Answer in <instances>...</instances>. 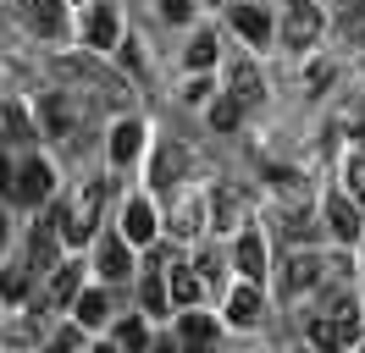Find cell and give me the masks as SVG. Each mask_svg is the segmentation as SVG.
<instances>
[{
	"mask_svg": "<svg viewBox=\"0 0 365 353\" xmlns=\"http://www.w3.org/2000/svg\"><path fill=\"white\" fill-rule=\"evenodd\" d=\"M327 270H332V260H321V254H294L288 270H282V293L299 298V293H310V287L327 282Z\"/></svg>",
	"mask_w": 365,
	"mask_h": 353,
	"instance_id": "6da1fadb",
	"label": "cell"
},
{
	"mask_svg": "<svg viewBox=\"0 0 365 353\" xmlns=\"http://www.w3.org/2000/svg\"><path fill=\"white\" fill-rule=\"evenodd\" d=\"M316 39H321V11L310 0H294V11L282 22V44H288V50H310Z\"/></svg>",
	"mask_w": 365,
	"mask_h": 353,
	"instance_id": "7a4b0ae2",
	"label": "cell"
},
{
	"mask_svg": "<svg viewBox=\"0 0 365 353\" xmlns=\"http://www.w3.org/2000/svg\"><path fill=\"white\" fill-rule=\"evenodd\" d=\"M50 188H56V172H50L45 160H23L17 176H11V199H17V204H39Z\"/></svg>",
	"mask_w": 365,
	"mask_h": 353,
	"instance_id": "3957f363",
	"label": "cell"
},
{
	"mask_svg": "<svg viewBox=\"0 0 365 353\" xmlns=\"http://www.w3.org/2000/svg\"><path fill=\"white\" fill-rule=\"evenodd\" d=\"M327 232L338 243H354L360 238V210H354V199L349 194H332L327 199Z\"/></svg>",
	"mask_w": 365,
	"mask_h": 353,
	"instance_id": "277c9868",
	"label": "cell"
},
{
	"mask_svg": "<svg viewBox=\"0 0 365 353\" xmlns=\"http://www.w3.org/2000/svg\"><path fill=\"white\" fill-rule=\"evenodd\" d=\"M56 254H61V226H56V221H39V232L28 238V265H34V270H56Z\"/></svg>",
	"mask_w": 365,
	"mask_h": 353,
	"instance_id": "5b68a950",
	"label": "cell"
},
{
	"mask_svg": "<svg viewBox=\"0 0 365 353\" xmlns=\"http://www.w3.org/2000/svg\"><path fill=\"white\" fill-rule=\"evenodd\" d=\"M232 265H238V276H244V282H260V276H266V243H260V232H244V238H238Z\"/></svg>",
	"mask_w": 365,
	"mask_h": 353,
	"instance_id": "8992f818",
	"label": "cell"
},
{
	"mask_svg": "<svg viewBox=\"0 0 365 353\" xmlns=\"http://www.w3.org/2000/svg\"><path fill=\"white\" fill-rule=\"evenodd\" d=\"M227 94H232V100H238L244 110H250L255 100L266 94V83H260V72H255V61H238V66H232V83H227Z\"/></svg>",
	"mask_w": 365,
	"mask_h": 353,
	"instance_id": "52a82bcc",
	"label": "cell"
},
{
	"mask_svg": "<svg viewBox=\"0 0 365 353\" xmlns=\"http://www.w3.org/2000/svg\"><path fill=\"white\" fill-rule=\"evenodd\" d=\"M122 238H128V243H150V238H155V210H150L144 199L128 204V216H122Z\"/></svg>",
	"mask_w": 365,
	"mask_h": 353,
	"instance_id": "ba28073f",
	"label": "cell"
},
{
	"mask_svg": "<svg viewBox=\"0 0 365 353\" xmlns=\"http://www.w3.org/2000/svg\"><path fill=\"white\" fill-rule=\"evenodd\" d=\"M138 149H144V122H116V132H111V160H116V166H128Z\"/></svg>",
	"mask_w": 365,
	"mask_h": 353,
	"instance_id": "9c48e42d",
	"label": "cell"
},
{
	"mask_svg": "<svg viewBox=\"0 0 365 353\" xmlns=\"http://www.w3.org/2000/svg\"><path fill=\"white\" fill-rule=\"evenodd\" d=\"M232 28H238L250 44H266V39H272V17H266L260 6H238V11H232Z\"/></svg>",
	"mask_w": 365,
	"mask_h": 353,
	"instance_id": "30bf717a",
	"label": "cell"
},
{
	"mask_svg": "<svg viewBox=\"0 0 365 353\" xmlns=\"http://www.w3.org/2000/svg\"><path fill=\"white\" fill-rule=\"evenodd\" d=\"M128 265H133V254H128V238H106V243H100V276L122 282V276H128Z\"/></svg>",
	"mask_w": 365,
	"mask_h": 353,
	"instance_id": "8fae6325",
	"label": "cell"
},
{
	"mask_svg": "<svg viewBox=\"0 0 365 353\" xmlns=\"http://www.w3.org/2000/svg\"><path fill=\"white\" fill-rule=\"evenodd\" d=\"M227 320L232 326H255V320H260V293H255V282H244L227 298Z\"/></svg>",
	"mask_w": 365,
	"mask_h": 353,
	"instance_id": "7c38bea8",
	"label": "cell"
},
{
	"mask_svg": "<svg viewBox=\"0 0 365 353\" xmlns=\"http://www.w3.org/2000/svg\"><path fill=\"white\" fill-rule=\"evenodd\" d=\"M166 298L188 309V304H194V298H200V276H194L188 265H172V270H166Z\"/></svg>",
	"mask_w": 365,
	"mask_h": 353,
	"instance_id": "4fadbf2b",
	"label": "cell"
},
{
	"mask_svg": "<svg viewBox=\"0 0 365 353\" xmlns=\"http://www.w3.org/2000/svg\"><path fill=\"white\" fill-rule=\"evenodd\" d=\"M72 315H78V326H100V320L111 315V298H106L100 287H89V293H78V298H72Z\"/></svg>",
	"mask_w": 365,
	"mask_h": 353,
	"instance_id": "5bb4252c",
	"label": "cell"
},
{
	"mask_svg": "<svg viewBox=\"0 0 365 353\" xmlns=\"http://www.w3.org/2000/svg\"><path fill=\"white\" fill-rule=\"evenodd\" d=\"M0 138H6V144H23V138H34L28 110H23V105H11V100H0Z\"/></svg>",
	"mask_w": 365,
	"mask_h": 353,
	"instance_id": "9a60e30c",
	"label": "cell"
},
{
	"mask_svg": "<svg viewBox=\"0 0 365 353\" xmlns=\"http://www.w3.org/2000/svg\"><path fill=\"white\" fill-rule=\"evenodd\" d=\"M343 194H349V199H365V138L343 154Z\"/></svg>",
	"mask_w": 365,
	"mask_h": 353,
	"instance_id": "2e32d148",
	"label": "cell"
},
{
	"mask_svg": "<svg viewBox=\"0 0 365 353\" xmlns=\"http://www.w3.org/2000/svg\"><path fill=\"white\" fill-rule=\"evenodd\" d=\"M83 33H89L94 50L116 44V17H111V6H94V11H89V28H83Z\"/></svg>",
	"mask_w": 365,
	"mask_h": 353,
	"instance_id": "e0dca14e",
	"label": "cell"
},
{
	"mask_svg": "<svg viewBox=\"0 0 365 353\" xmlns=\"http://www.w3.org/2000/svg\"><path fill=\"white\" fill-rule=\"evenodd\" d=\"M238 122H244V105H238L232 94H216V105H210V127H216V132H232Z\"/></svg>",
	"mask_w": 365,
	"mask_h": 353,
	"instance_id": "ac0fdd59",
	"label": "cell"
},
{
	"mask_svg": "<svg viewBox=\"0 0 365 353\" xmlns=\"http://www.w3.org/2000/svg\"><path fill=\"white\" fill-rule=\"evenodd\" d=\"M200 226H205V204H200V199H182V204H178V221H172V232H178V238H194Z\"/></svg>",
	"mask_w": 365,
	"mask_h": 353,
	"instance_id": "d6986e66",
	"label": "cell"
},
{
	"mask_svg": "<svg viewBox=\"0 0 365 353\" xmlns=\"http://www.w3.org/2000/svg\"><path fill=\"white\" fill-rule=\"evenodd\" d=\"M78 276H83V265H61L56 282H50V304H72L78 298Z\"/></svg>",
	"mask_w": 365,
	"mask_h": 353,
	"instance_id": "ffe728a7",
	"label": "cell"
},
{
	"mask_svg": "<svg viewBox=\"0 0 365 353\" xmlns=\"http://www.w3.org/2000/svg\"><path fill=\"white\" fill-rule=\"evenodd\" d=\"M178 337L182 342H216V320H210V315H182Z\"/></svg>",
	"mask_w": 365,
	"mask_h": 353,
	"instance_id": "44dd1931",
	"label": "cell"
},
{
	"mask_svg": "<svg viewBox=\"0 0 365 353\" xmlns=\"http://www.w3.org/2000/svg\"><path fill=\"white\" fill-rule=\"evenodd\" d=\"M116 348H128V353H144L150 348V326H144V320H122V326H116Z\"/></svg>",
	"mask_w": 365,
	"mask_h": 353,
	"instance_id": "7402d4cb",
	"label": "cell"
},
{
	"mask_svg": "<svg viewBox=\"0 0 365 353\" xmlns=\"http://www.w3.org/2000/svg\"><path fill=\"white\" fill-rule=\"evenodd\" d=\"M210 216H216V226H238V216H244L238 194H227V188H222V194L210 199Z\"/></svg>",
	"mask_w": 365,
	"mask_h": 353,
	"instance_id": "603a6c76",
	"label": "cell"
},
{
	"mask_svg": "<svg viewBox=\"0 0 365 353\" xmlns=\"http://www.w3.org/2000/svg\"><path fill=\"white\" fill-rule=\"evenodd\" d=\"M210 61H216V33H194V44H188V66L205 72Z\"/></svg>",
	"mask_w": 365,
	"mask_h": 353,
	"instance_id": "cb8c5ba5",
	"label": "cell"
},
{
	"mask_svg": "<svg viewBox=\"0 0 365 353\" xmlns=\"http://www.w3.org/2000/svg\"><path fill=\"white\" fill-rule=\"evenodd\" d=\"M39 122H45L50 138H67V105H61V100H45V105H39Z\"/></svg>",
	"mask_w": 365,
	"mask_h": 353,
	"instance_id": "d4e9b609",
	"label": "cell"
},
{
	"mask_svg": "<svg viewBox=\"0 0 365 353\" xmlns=\"http://www.w3.org/2000/svg\"><path fill=\"white\" fill-rule=\"evenodd\" d=\"M138 298H144V315H166V309H172V298H166V282H160V276H150Z\"/></svg>",
	"mask_w": 365,
	"mask_h": 353,
	"instance_id": "484cf974",
	"label": "cell"
},
{
	"mask_svg": "<svg viewBox=\"0 0 365 353\" xmlns=\"http://www.w3.org/2000/svg\"><path fill=\"white\" fill-rule=\"evenodd\" d=\"M0 298H6V304H23L28 298V270H0Z\"/></svg>",
	"mask_w": 365,
	"mask_h": 353,
	"instance_id": "4316f807",
	"label": "cell"
},
{
	"mask_svg": "<svg viewBox=\"0 0 365 353\" xmlns=\"http://www.w3.org/2000/svg\"><path fill=\"white\" fill-rule=\"evenodd\" d=\"M178 172H182V154L166 149V154L155 160V188H172V182H178Z\"/></svg>",
	"mask_w": 365,
	"mask_h": 353,
	"instance_id": "83f0119b",
	"label": "cell"
},
{
	"mask_svg": "<svg viewBox=\"0 0 365 353\" xmlns=\"http://www.w3.org/2000/svg\"><path fill=\"white\" fill-rule=\"evenodd\" d=\"M160 17H166V22H188V17H194V6H188V0H160Z\"/></svg>",
	"mask_w": 365,
	"mask_h": 353,
	"instance_id": "f1b7e54d",
	"label": "cell"
},
{
	"mask_svg": "<svg viewBox=\"0 0 365 353\" xmlns=\"http://www.w3.org/2000/svg\"><path fill=\"white\" fill-rule=\"evenodd\" d=\"M78 342H83V331H61V337H56L45 353H78Z\"/></svg>",
	"mask_w": 365,
	"mask_h": 353,
	"instance_id": "f546056e",
	"label": "cell"
},
{
	"mask_svg": "<svg viewBox=\"0 0 365 353\" xmlns=\"http://www.w3.org/2000/svg\"><path fill=\"white\" fill-rule=\"evenodd\" d=\"M144 353H182V348H178V342H172V337H160V342H150V348H144Z\"/></svg>",
	"mask_w": 365,
	"mask_h": 353,
	"instance_id": "4dcf8cb0",
	"label": "cell"
},
{
	"mask_svg": "<svg viewBox=\"0 0 365 353\" xmlns=\"http://www.w3.org/2000/svg\"><path fill=\"white\" fill-rule=\"evenodd\" d=\"M11 176H17V172H11V160L0 154V188H6V194H11Z\"/></svg>",
	"mask_w": 365,
	"mask_h": 353,
	"instance_id": "1f68e13d",
	"label": "cell"
},
{
	"mask_svg": "<svg viewBox=\"0 0 365 353\" xmlns=\"http://www.w3.org/2000/svg\"><path fill=\"white\" fill-rule=\"evenodd\" d=\"M182 353H216V342H182Z\"/></svg>",
	"mask_w": 365,
	"mask_h": 353,
	"instance_id": "d6a6232c",
	"label": "cell"
},
{
	"mask_svg": "<svg viewBox=\"0 0 365 353\" xmlns=\"http://www.w3.org/2000/svg\"><path fill=\"white\" fill-rule=\"evenodd\" d=\"M28 6H45V11H56V6H61V0H28Z\"/></svg>",
	"mask_w": 365,
	"mask_h": 353,
	"instance_id": "836d02e7",
	"label": "cell"
},
{
	"mask_svg": "<svg viewBox=\"0 0 365 353\" xmlns=\"http://www.w3.org/2000/svg\"><path fill=\"white\" fill-rule=\"evenodd\" d=\"M89 353H122V348H111V342H100V348H89Z\"/></svg>",
	"mask_w": 365,
	"mask_h": 353,
	"instance_id": "e575fe53",
	"label": "cell"
},
{
	"mask_svg": "<svg viewBox=\"0 0 365 353\" xmlns=\"http://www.w3.org/2000/svg\"><path fill=\"white\" fill-rule=\"evenodd\" d=\"M343 6H360V0H343Z\"/></svg>",
	"mask_w": 365,
	"mask_h": 353,
	"instance_id": "d590c367",
	"label": "cell"
}]
</instances>
